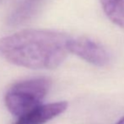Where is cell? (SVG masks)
Returning <instances> with one entry per match:
<instances>
[{"label":"cell","mask_w":124,"mask_h":124,"mask_svg":"<svg viewBox=\"0 0 124 124\" xmlns=\"http://www.w3.org/2000/svg\"><path fill=\"white\" fill-rule=\"evenodd\" d=\"M69 38L59 31L24 30L0 39V57L20 67L54 69L67 57Z\"/></svg>","instance_id":"6da1fadb"},{"label":"cell","mask_w":124,"mask_h":124,"mask_svg":"<svg viewBox=\"0 0 124 124\" xmlns=\"http://www.w3.org/2000/svg\"><path fill=\"white\" fill-rule=\"evenodd\" d=\"M51 85V80L45 77L29 78L15 84L5 95L7 109L15 116H22L41 104Z\"/></svg>","instance_id":"7a4b0ae2"},{"label":"cell","mask_w":124,"mask_h":124,"mask_svg":"<svg viewBox=\"0 0 124 124\" xmlns=\"http://www.w3.org/2000/svg\"><path fill=\"white\" fill-rule=\"evenodd\" d=\"M67 47L69 52L97 67H103L109 62L110 56L98 42L88 37H70Z\"/></svg>","instance_id":"3957f363"},{"label":"cell","mask_w":124,"mask_h":124,"mask_svg":"<svg viewBox=\"0 0 124 124\" xmlns=\"http://www.w3.org/2000/svg\"><path fill=\"white\" fill-rule=\"evenodd\" d=\"M69 107L67 101L41 104L31 111L19 116L14 124H45L62 114Z\"/></svg>","instance_id":"277c9868"},{"label":"cell","mask_w":124,"mask_h":124,"mask_svg":"<svg viewBox=\"0 0 124 124\" xmlns=\"http://www.w3.org/2000/svg\"><path fill=\"white\" fill-rule=\"evenodd\" d=\"M105 14L112 23L124 29V0L116 2Z\"/></svg>","instance_id":"5b68a950"},{"label":"cell","mask_w":124,"mask_h":124,"mask_svg":"<svg viewBox=\"0 0 124 124\" xmlns=\"http://www.w3.org/2000/svg\"><path fill=\"white\" fill-rule=\"evenodd\" d=\"M119 0H101V6L104 10V12L106 13L107 10H109L116 2H118Z\"/></svg>","instance_id":"8992f818"},{"label":"cell","mask_w":124,"mask_h":124,"mask_svg":"<svg viewBox=\"0 0 124 124\" xmlns=\"http://www.w3.org/2000/svg\"><path fill=\"white\" fill-rule=\"evenodd\" d=\"M116 124H124V116L121 118V119H119V121H118Z\"/></svg>","instance_id":"52a82bcc"}]
</instances>
